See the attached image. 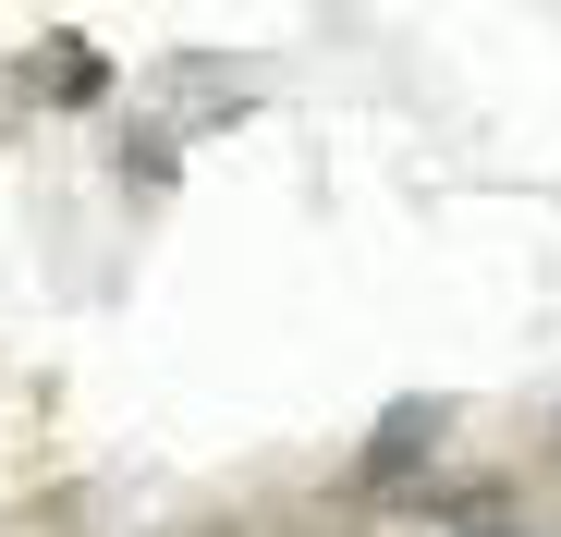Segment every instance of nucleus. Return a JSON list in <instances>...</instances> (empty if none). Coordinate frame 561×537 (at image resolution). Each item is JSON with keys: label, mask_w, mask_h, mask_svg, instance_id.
Returning <instances> with one entry per match:
<instances>
[{"label": "nucleus", "mask_w": 561, "mask_h": 537, "mask_svg": "<svg viewBox=\"0 0 561 537\" xmlns=\"http://www.w3.org/2000/svg\"><path fill=\"white\" fill-rule=\"evenodd\" d=\"M415 439H439V403H391L379 439H366V489H403V453Z\"/></svg>", "instance_id": "nucleus-1"}, {"label": "nucleus", "mask_w": 561, "mask_h": 537, "mask_svg": "<svg viewBox=\"0 0 561 537\" xmlns=\"http://www.w3.org/2000/svg\"><path fill=\"white\" fill-rule=\"evenodd\" d=\"M49 99H99V61H85V49H49Z\"/></svg>", "instance_id": "nucleus-2"}]
</instances>
